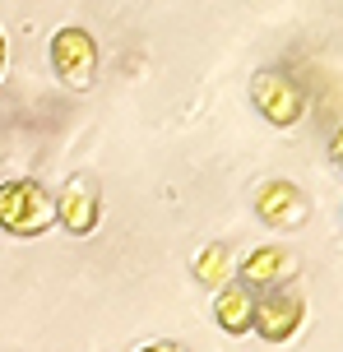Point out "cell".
Wrapping results in <instances>:
<instances>
[{
  "mask_svg": "<svg viewBox=\"0 0 343 352\" xmlns=\"http://www.w3.org/2000/svg\"><path fill=\"white\" fill-rule=\"evenodd\" d=\"M251 102L269 125H297L307 111V93L297 88V79L283 70H260L251 79Z\"/></svg>",
  "mask_w": 343,
  "mask_h": 352,
  "instance_id": "3957f363",
  "label": "cell"
},
{
  "mask_svg": "<svg viewBox=\"0 0 343 352\" xmlns=\"http://www.w3.org/2000/svg\"><path fill=\"white\" fill-rule=\"evenodd\" d=\"M214 316L228 334H246L255 329V292L241 278H232L223 292H214Z\"/></svg>",
  "mask_w": 343,
  "mask_h": 352,
  "instance_id": "ba28073f",
  "label": "cell"
},
{
  "mask_svg": "<svg viewBox=\"0 0 343 352\" xmlns=\"http://www.w3.org/2000/svg\"><path fill=\"white\" fill-rule=\"evenodd\" d=\"M60 223L56 195H47L37 181H0V228L10 236H42Z\"/></svg>",
  "mask_w": 343,
  "mask_h": 352,
  "instance_id": "6da1fadb",
  "label": "cell"
},
{
  "mask_svg": "<svg viewBox=\"0 0 343 352\" xmlns=\"http://www.w3.org/2000/svg\"><path fill=\"white\" fill-rule=\"evenodd\" d=\"M255 213H260V223L274 232H292L302 228L311 218V199L292 181H265L260 190H255Z\"/></svg>",
  "mask_w": 343,
  "mask_h": 352,
  "instance_id": "52a82bcc",
  "label": "cell"
},
{
  "mask_svg": "<svg viewBox=\"0 0 343 352\" xmlns=\"http://www.w3.org/2000/svg\"><path fill=\"white\" fill-rule=\"evenodd\" d=\"M297 329H302V292L292 283L255 297V334L265 343H288Z\"/></svg>",
  "mask_w": 343,
  "mask_h": 352,
  "instance_id": "5b68a950",
  "label": "cell"
},
{
  "mask_svg": "<svg viewBox=\"0 0 343 352\" xmlns=\"http://www.w3.org/2000/svg\"><path fill=\"white\" fill-rule=\"evenodd\" d=\"M195 278L209 287V292H223L232 283V250L223 241H209V246L195 255Z\"/></svg>",
  "mask_w": 343,
  "mask_h": 352,
  "instance_id": "9c48e42d",
  "label": "cell"
},
{
  "mask_svg": "<svg viewBox=\"0 0 343 352\" xmlns=\"http://www.w3.org/2000/svg\"><path fill=\"white\" fill-rule=\"evenodd\" d=\"M329 162H334V167L343 172V125H339V135L329 140Z\"/></svg>",
  "mask_w": 343,
  "mask_h": 352,
  "instance_id": "8fae6325",
  "label": "cell"
},
{
  "mask_svg": "<svg viewBox=\"0 0 343 352\" xmlns=\"http://www.w3.org/2000/svg\"><path fill=\"white\" fill-rule=\"evenodd\" d=\"M52 70L56 79L74 93H89L98 79V42L84 28H60L52 37Z\"/></svg>",
  "mask_w": 343,
  "mask_h": 352,
  "instance_id": "7a4b0ae2",
  "label": "cell"
},
{
  "mask_svg": "<svg viewBox=\"0 0 343 352\" xmlns=\"http://www.w3.org/2000/svg\"><path fill=\"white\" fill-rule=\"evenodd\" d=\"M0 70H5V37H0Z\"/></svg>",
  "mask_w": 343,
  "mask_h": 352,
  "instance_id": "7c38bea8",
  "label": "cell"
},
{
  "mask_svg": "<svg viewBox=\"0 0 343 352\" xmlns=\"http://www.w3.org/2000/svg\"><path fill=\"white\" fill-rule=\"evenodd\" d=\"M56 209H60V228L70 236H93L98 223H102V186H98V176L74 172L56 195Z\"/></svg>",
  "mask_w": 343,
  "mask_h": 352,
  "instance_id": "277c9868",
  "label": "cell"
},
{
  "mask_svg": "<svg viewBox=\"0 0 343 352\" xmlns=\"http://www.w3.org/2000/svg\"><path fill=\"white\" fill-rule=\"evenodd\" d=\"M297 274H302V260H297V250H288V246H260L241 260V269H236V278L246 283L251 292L288 287Z\"/></svg>",
  "mask_w": 343,
  "mask_h": 352,
  "instance_id": "8992f818",
  "label": "cell"
},
{
  "mask_svg": "<svg viewBox=\"0 0 343 352\" xmlns=\"http://www.w3.org/2000/svg\"><path fill=\"white\" fill-rule=\"evenodd\" d=\"M140 352H190V348L177 343V338H158V343H148V348H140Z\"/></svg>",
  "mask_w": 343,
  "mask_h": 352,
  "instance_id": "30bf717a",
  "label": "cell"
}]
</instances>
